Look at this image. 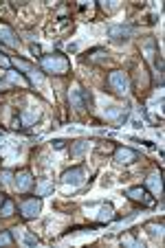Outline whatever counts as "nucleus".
<instances>
[{
    "label": "nucleus",
    "mask_w": 165,
    "mask_h": 248,
    "mask_svg": "<svg viewBox=\"0 0 165 248\" xmlns=\"http://www.w3.org/2000/svg\"><path fill=\"white\" fill-rule=\"evenodd\" d=\"M40 68L49 75H66L71 70V62L66 60L62 53H53V55H42L40 57Z\"/></svg>",
    "instance_id": "nucleus-1"
},
{
    "label": "nucleus",
    "mask_w": 165,
    "mask_h": 248,
    "mask_svg": "<svg viewBox=\"0 0 165 248\" xmlns=\"http://www.w3.org/2000/svg\"><path fill=\"white\" fill-rule=\"evenodd\" d=\"M108 86L115 94L123 97V94L128 93V88H130V79H128V75L123 73V70H113V73L108 75Z\"/></svg>",
    "instance_id": "nucleus-2"
},
{
    "label": "nucleus",
    "mask_w": 165,
    "mask_h": 248,
    "mask_svg": "<svg viewBox=\"0 0 165 248\" xmlns=\"http://www.w3.org/2000/svg\"><path fill=\"white\" fill-rule=\"evenodd\" d=\"M68 103H71V108L80 110V112L86 108L90 110V94L82 86H75V88L68 90Z\"/></svg>",
    "instance_id": "nucleus-3"
},
{
    "label": "nucleus",
    "mask_w": 165,
    "mask_h": 248,
    "mask_svg": "<svg viewBox=\"0 0 165 248\" xmlns=\"http://www.w3.org/2000/svg\"><path fill=\"white\" fill-rule=\"evenodd\" d=\"M40 211H42V200L40 198H29L20 204V213H22L24 220H35L40 216Z\"/></svg>",
    "instance_id": "nucleus-4"
},
{
    "label": "nucleus",
    "mask_w": 165,
    "mask_h": 248,
    "mask_svg": "<svg viewBox=\"0 0 165 248\" xmlns=\"http://www.w3.org/2000/svg\"><path fill=\"white\" fill-rule=\"evenodd\" d=\"M126 196L130 198L132 202H139V204H143V206L154 204V196H150V191H148L146 187H130L126 191Z\"/></svg>",
    "instance_id": "nucleus-5"
},
{
    "label": "nucleus",
    "mask_w": 165,
    "mask_h": 248,
    "mask_svg": "<svg viewBox=\"0 0 165 248\" xmlns=\"http://www.w3.org/2000/svg\"><path fill=\"white\" fill-rule=\"evenodd\" d=\"M130 35H132L130 24H113V27L108 29V38L113 40V42H126Z\"/></svg>",
    "instance_id": "nucleus-6"
},
{
    "label": "nucleus",
    "mask_w": 165,
    "mask_h": 248,
    "mask_svg": "<svg viewBox=\"0 0 165 248\" xmlns=\"http://www.w3.org/2000/svg\"><path fill=\"white\" fill-rule=\"evenodd\" d=\"M0 44H5L9 48H18L20 46V38L14 33V29L9 24H0Z\"/></svg>",
    "instance_id": "nucleus-7"
},
{
    "label": "nucleus",
    "mask_w": 165,
    "mask_h": 248,
    "mask_svg": "<svg viewBox=\"0 0 165 248\" xmlns=\"http://www.w3.org/2000/svg\"><path fill=\"white\" fill-rule=\"evenodd\" d=\"M14 185H16V189L18 191H29V189L33 187V176H31V171L29 169H22V171H18V173H14Z\"/></svg>",
    "instance_id": "nucleus-8"
},
{
    "label": "nucleus",
    "mask_w": 165,
    "mask_h": 248,
    "mask_svg": "<svg viewBox=\"0 0 165 248\" xmlns=\"http://www.w3.org/2000/svg\"><path fill=\"white\" fill-rule=\"evenodd\" d=\"M137 158H139L137 152L130 150V147H117V150H115V160H117L119 165H130Z\"/></svg>",
    "instance_id": "nucleus-9"
},
{
    "label": "nucleus",
    "mask_w": 165,
    "mask_h": 248,
    "mask_svg": "<svg viewBox=\"0 0 165 248\" xmlns=\"http://www.w3.org/2000/svg\"><path fill=\"white\" fill-rule=\"evenodd\" d=\"M82 178H84V169H82V167L66 169V171L62 173V183H64V185H80Z\"/></svg>",
    "instance_id": "nucleus-10"
},
{
    "label": "nucleus",
    "mask_w": 165,
    "mask_h": 248,
    "mask_svg": "<svg viewBox=\"0 0 165 248\" xmlns=\"http://www.w3.org/2000/svg\"><path fill=\"white\" fill-rule=\"evenodd\" d=\"M146 189H152L154 196H161L163 191V183H161V173H150L146 178Z\"/></svg>",
    "instance_id": "nucleus-11"
},
{
    "label": "nucleus",
    "mask_w": 165,
    "mask_h": 248,
    "mask_svg": "<svg viewBox=\"0 0 165 248\" xmlns=\"http://www.w3.org/2000/svg\"><path fill=\"white\" fill-rule=\"evenodd\" d=\"M7 79L16 86H22V88H29V86H31L27 77H24L22 73H18V70H7Z\"/></svg>",
    "instance_id": "nucleus-12"
},
{
    "label": "nucleus",
    "mask_w": 165,
    "mask_h": 248,
    "mask_svg": "<svg viewBox=\"0 0 165 248\" xmlns=\"http://www.w3.org/2000/svg\"><path fill=\"white\" fill-rule=\"evenodd\" d=\"M115 217V209L110 204H101L99 206V216H97V220L99 222H110Z\"/></svg>",
    "instance_id": "nucleus-13"
},
{
    "label": "nucleus",
    "mask_w": 165,
    "mask_h": 248,
    "mask_svg": "<svg viewBox=\"0 0 165 248\" xmlns=\"http://www.w3.org/2000/svg\"><path fill=\"white\" fill-rule=\"evenodd\" d=\"M14 209H16V206H14V202H11V200H5V202H2V204H0V216H2V217H9V216H14Z\"/></svg>",
    "instance_id": "nucleus-14"
},
{
    "label": "nucleus",
    "mask_w": 165,
    "mask_h": 248,
    "mask_svg": "<svg viewBox=\"0 0 165 248\" xmlns=\"http://www.w3.org/2000/svg\"><path fill=\"white\" fill-rule=\"evenodd\" d=\"M86 147H88V140H77L75 145L71 147V154H73V156H82Z\"/></svg>",
    "instance_id": "nucleus-15"
},
{
    "label": "nucleus",
    "mask_w": 165,
    "mask_h": 248,
    "mask_svg": "<svg viewBox=\"0 0 165 248\" xmlns=\"http://www.w3.org/2000/svg\"><path fill=\"white\" fill-rule=\"evenodd\" d=\"M35 119H38V110H35V108H29L27 112H24V125H31Z\"/></svg>",
    "instance_id": "nucleus-16"
},
{
    "label": "nucleus",
    "mask_w": 165,
    "mask_h": 248,
    "mask_svg": "<svg viewBox=\"0 0 165 248\" xmlns=\"http://www.w3.org/2000/svg\"><path fill=\"white\" fill-rule=\"evenodd\" d=\"M11 242H14V235H11V231H5V233H0V246H9Z\"/></svg>",
    "instance_id": "nucleus-17"
},
{
    "label": "nucleus",
    "mask_w": 165,
    "mask_h": 248,
    "mask_svg": "<svg viewBox=\"0 0 165 248\" xmlns=\"http://www.w3.org/2000/svg\"><path fill=\"white\" fill-rule=\"evenodd\" d=\"M11 176H14V173L7 171V169H5V171H0V183H2V185H9L11 183Z\"/></svg>",
    "instance_id": "nucleus-18"
},
{
    "label": "nucleus",
    "mask_w": 165,
    "mask_h": 248,
    "mask_svg": "<svg viewBox=\"0 0 165 248\" xmlns=\"http://www.w3.org/2000/svg\"><path fill=\"white\" fill-rule=\"evenodd\" d=\"M22 242H24V244H27V246H35V244H38V239L33 237V235H31V233H24Z\"/></svg>",
    "instance_id": "nucleus-19"
},
{
    "label": "nucleus",
    "mask_w": 165,
    "mask_h": 248,
    "mask_svg": "<svg viewBox=\"0 0 165 248\" xmlns=\"http://www.w3.org/2000/svg\"><path fill=\"white\" fill-rule=\"evenodd\" d=\"M31 53L33 55H38V57H42V48H40L38 44H31Z\"/></svg>",
    "instance_id": "nucleus-20"
},
{
    "label": "nucleus",
    "mask_w": 165,
    "mask_h": 248,
    "mask_svg": "<svg viewBox=\"0 0 165 248\" xmlns=\"http://www.w3.org/2000/svg\"><path fill=\"white\" fill-rule=\"evenodd\" d=\"M66 145V140H62V139H57V140H53V147H55V150H62V147Z\"/></svg>",
    "instance_id": "nucleus-21"
},
{
    "label": "nucleus",
    "mask_w": 165,
    "mask_h": 248,
    "mask_svg": "<svg viewBox=\"0 0 165 248\" xmlns=\"http://www.w3.org/2000/svg\"><path fill=\"white\" fill-rule=\"evenodd\" d=\"M0 66H2V68H9V66H11V60H7V57L0 55Z\"/></svg>",
    "instance_id": "nucleus-22"
},
{
    "label": "nucleus",
    "mask_w": 165,
    "mask_h": 248,
    "mask_svg": "<svg viewBox=\"0 0 165 248\" xmlns=\"http://www.w3.org/2000/svg\"><path fill=\"white\" fill-rule=\"evenodd\" d=\"M123 244H128V246H137V242H134V239H132V237H128V235H126V237H123Z\"/></svg>",
    "instance_id": "nucleus-23"
},
{
    "label": "nucleus",
    "mask_w": 165,
    "mask_h": 248,
    "mask_svg": "<svg viewBox=\"0 0 165 248\" xmlns=\"http://www.w3.org/2000/svg\"><path fill=\"white\" fill-rule=\"evenodd\" d=\"M51 191V187H49V185H42V187H40V196H44V193H49Z\"/></svg>",
    "instance_id": "nucleus-24"
},
{
    "label": "nucleus",
    "mask_w": 165,
    "mask_h": 248,
    "mask_svg": "<svg viewBox=\"0 0 165 248\" xmlns=\"http://www.w3.org/2000/svg\"><path fill=\"white\" fill-rule=\"evenodd\" d=\"M2 202H5V198H2V196H0V204H2Z\"/></svg>",
    "instance_id": "nucleus-25"
},
{
    "label": "nucleus",
    "mask_w": 165,
    "mask_h": 248,
    "mask_svg": "<svg viewBox=\"0 0 165 248\" xmlns=\"http://www.w3.org/2000/svg\"><path fill=\"white\" fill-rule=\"evenodd\" d=\"M0 88H2V86H0Z\"/></svg>",
    "instance_id": "nucleus-26"
}]
</instances>
